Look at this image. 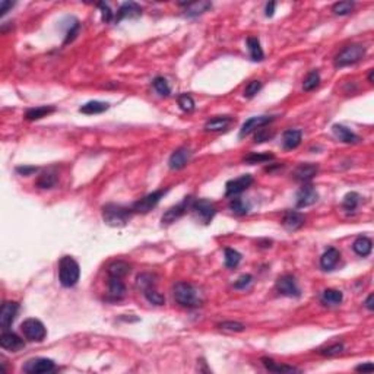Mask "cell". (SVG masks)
Segmentation results:
<instances>
[{
  "label": "cell",
  "mask_w": 374,
  "mask_h": 374,
  "mask_svg": "<svg viewBox=\"0 0 374 374\" xmlns=\"http://www.w3.org/2000/svg\"><path fill=\"white\" fill-rule=\"evenodd\" d=\"M224 253H225V266H227V267L234 269V267H237L239 263L242 262V254H240L237 250L228 247V249L224 250Z\"/></svg>",
  "instance_id": "33"
},
{
  "label": "cell",
  "mask_w": 374,
  "mask_h": 374,
  "mask_svg": "<svg viewBox=\"0 0 374 374\" xmlns=\"http://www.w3.org/2000/svg\"><path fill=\"white\" fill-rule=\"evenodd\" d=\"M152 85H154L155 91H156L161 97H168V95H170V92H171V89H170V85H168L167 79H165V78H162V76L155 78L154 81H152Z\"/></svg>",
  "instance_id": "36"
},
{
  "label": "cell",
  "mask_w": 374,
  "mask_h": 374,
  "mask_svg": "<svg viewBox=\"0 0 374 374\" xmlns=\"http://www.w3.org/2000/svg\"><path fill=\"white\" fill-rule=\"evenodd\" d=\"M21 332H22L23 338L31 342H41L47 336L45 326L38 319H26L21 325Z\"/></svg>",
  "instance_id": "5"
},
{
  "label": "cell",
  "mask_w": 374,
  "mask_h": 374,
  "mask_svg": "<svg viewBox=\"0 0 374 374\" xmlns=\"http://www.w3.org/2000/svg\"><path fill=\"white\" fill-rule=\"evenodd\" d=\"M344 300V294L338 289H326L322 294V301L328 306H338Z\"/></svg>",
  "instance_id": "31"
},
{
  "label": "cell",
  "mask_w": 374,
  "mask_h": 374,
  "mask_svg": "<svg viewBox=\"0 0 374 374\" xmlns=\"http://www.w3.org/2000/svg\"><path fill=\"white\" fill-rule=\"evenodd\" d=\"M246 43H247V48H249V53H250L251 60H254V62H262L264 54L263 50H262V45H260V41H259L256 37H249Z\"/></svg>",
  "instance_id": "26"
},
{
  "label": "cell",
  "mask_w": 374,
  "mask_h": 374,
  "mask_svg": "<svg viewBox=\"0 0 374 374\" xmlns=\"http://www.w3.org/2000/svg\"><path fill=\"white\" fill-rule=\"evenodd\" d=\"M319 171V165L317 164H311V162H306V164H300L295 171H294V176L297 180L300 181H308L311 180L313 177L317 174Z\"/></svg>",
  "instance_id": "20"
},
{
  "label": "cell",
  "mask_w": 374,
  "mask_h": 374,
  "mask_svg": "<svg viewBox=\"0 0 374 374\" xmlns=\"http://www.w3.org/2000/svg\"><path fill=\"white\" fill-rule=\"evenodd\" d=\"M339 257H341L339 250H336L335 247L328 249V250L322 254V257H320V266H322V269H323V270H332V269H335V266L339 262Z\"/></svg>",
  "instance_id": "21"
},
{
  "label": "cell",
  "mask_w": 374,
  "mask_h": 374,
  "mask_svg": "<svg viewBox=\"0 0 374 374\" xmlns=\"http://www.w3.org/2000/svg\"><path fill=\"white\" fill-rule=\"evenodd\" d=\"M100 9H101V16H103V22L106 23H110L114 21V16H116V13L114 12H111L110 6L107 4V3H104V1H101V3H98L97 4Z\"/></svg>",
  "instance_id": "44"
},
{
  "label": "cell",
  "mask_w": 374,
  "mask_h": 374,
  "mask_svg": "<svg viewBox=\"0 0 374 374\" xmlns=\"http://www.w3.org/2000/svg\"><path fill=\"white\" fill-rule=\"evenodd\" d=\"M231 123H233V119H231L230 116L214 117V119H211V120L206 122L205 130H206V132H221V130H225Z\"/></svg>",
  "instance_id": "22"
},
{
  "label": "cell",
  "mask_w": 374,
  "mask_h": 374,
  "mask_svg": "<svg viewBox=\"0 0 374 374\" xmlns=\"http://www.w3.org/2000/svg\"><path fill=\"white\" fill-rule=\"evenodd\" d=\"M262 363H263V366L269 372H273V373H294V372H298L297 369H294L291 366L278 364V363H275L270 358H262Z\"/></svg>",
  "instance_id": "30"
},
{
  "label": "cell",
  "mask_w": 374,
  "mask_h": 374,
  "mask_svg": "<svg viewBox=\"0 0 374 374\" xmlns=\"http://www.w3.org/2000/svg\"><path fill=\"white\" fill-rule=\"evenodd\" d=\"M18 310H19V306L15 301H6V303H3L1 310H0V325H1V329L6 330L13 323V320H15V317L18 314Z\"/></svg>",
  "instance_id": "13"
},
{
  "label": "cell",
  "mask_w": 374,
  "mask_h": 374,
  "mask_svg": "<svg viewBox=\"0 0 374 374\" xmlns=\"http://www.w3.org/2000/svg\"><path fill=\"white\" fill-rule=\"evenodd\" d=\"M186 6H187V10H186L187 16H199L203 12H206L212 4L209 1H195V3H187Z\"/></svg>",
  "instance_id": "32"
},
{
  "label": "cell",
  "mask_w": 374,
  "mask_h": 374,
  "mask_svg": "<svg viewBox=\"0 0 374 374\" xmlns=\"http://www.w3.org/2000/svg\"><path fill=\"white\" fill-rule=\"evenodd\" d=\"M192 202H193L192 198H184V200H183L181 203H178L176 206L170 208V209L162 215V218H161L162 225H170V224H173V222L178 220V218H181V217L186 214V211L190 208Z\"/></svg>",
  "instance_id": "10"
},
{
  "label": "cell",
  "mask_w": 374,
  "mask_h": 374,
  "mask_svg": "<svg viewBox=\"0 0 374 374\" xmlns=\"http://www.w3.org/2000/svg\"><path fill=\"white\" fill-rule=\"evenodd\" d=\"M360 199H361L360 198V195H358V193H355V192H351V193L345 195L344 202H342L344 209H345V211H348V212L355 211V209H357V206H358V203H360Z\"/></svg>",
  "instance_id": "38"
},
{
  "label": "cell",
  "mask_w": 374,
  "mask_h": 374,
  "mask_svg": "<svg viewBox=\"0 0 374 374\" xmlns=\"http://www.w3.org/2000/svg\"><path fill=\"white\" fill-rule=\"evenodd\" d=\"M251 282H253V276L249 275V273H246V275H242V276L234 282V286H236L237 289H246L247 286L251 285Z\"/></svg>",
  "instance_id": "47"
},
{
  "label": "cell",
  "mask_w": 374,
  "mask_h": 374,
  "mask_svg": "<svg viewBox=\"0 0 374 374\" xmlns=\"http://www.w3.org/2000/svg\"><path fill=\"white\" fill-rule=\"evenodd\" d=\"M276 289L281 295L285 297H300V288L297 285V281L291 275H284L276 281Z\"/></svg>",
  "instance_id": "11"
},
{
  "label": "cell",
  "mask_w": 374,
  "mask_h": 374,
  "mask_svg": "<svg viewBox=\"0 0 374 374\" xmlns=\"http://www.w3.org/2000/svg\"><path fill=\"white\" fill-rule=\"evenodd\" d=\"M145 297H146V300H148L151 304H155V306H162V304L165 303L164 295L159 294V292H158L156 289H154V288H148V289L145 291Z\"/></svg>",
  "instance_id": "41"
},
{
  "label": "cell",
  "mask_w": 374,
  "mask_h": 374,
  "mask_svg": "<svg viewBox=\"0 0 374 374\" xmlns=\"http://www.w3.org/2000/svg\"><path fill=\"white\" fill-rule=\"evenodd\" d=\"M373 75H374V69H370V73H369V82L373 84Z\"/></svg>",
  "instance_id": "56"
},
{
  "label": "cell",
  "mask_w": 374,
  "mask_h": 374,
  "mask_svg": "<svg viewBox=\"0 0 374 374\" xmlns=\"http://www.w3.org/2000/svg\"><path fill=\"white\" fill-rule=\"evenodd\" d=\"M56 183H57V174H56L54 171L43 173L41 176L38 177V180H37V186H38L40 189H50V187H53Z\"/></svg>",
  "instance_id": "34"
},
{
  "label": "cell",
  "mask_w": 374,
  "mask_h": 374,
  "mask_svg": "<svg viewBox=\"0 0 374 374\" xmlns=\"http://www.w3.org/2000/svg\"><path fill=\"white\" fill-rule=\"evenodd\" d=\"M275 1H270L266 4V16H273V12H275Z\"/></svg>",
  "instance_id": "54"
},
{
  "label": "cell",
  "mask_w": 374,
  "mask_h": 374,
  "mask_svg": "<svg viewBox=\"0 0 374 374\" xmlns=\"http://www.w3.org/2000/svg\"><path fill=\"white\" fill-rule=\"evenodd\" d=\"M190 158H192V151L189 148H178L170 156L168 165L171 170H181L187 165Z\"/></svg>",
  "instance_id": "16"
},
{
  "label": "cell",
  "mask_w": 374,
  "mask_h": 374,
  "mask_svg": "<svg viewBox=\"0 0 374 374\" xmlns=\"http://www.w3.org/2000/svg\"><path fill=\"white\" fill-rule=\"evenodd\" d=\"M355 370H357V372H373L374 366L372 364V363H367V364H361V366H358Z\"/></svg>",
  "instance_id": "53"
},
{
  "label": "cell",
  "mask_w": 374,
  "mask_h": 374,
  "mask_svg": "<svg viewBox=\"0 0 374 374\" xmlns=\"http://www.w3.org/2000/svg\"><path fill=\"white\" fill-rule=\"evenodd\" d=\"M126 295V286L122 282L120 278H111L109 279V297L107 300L119 301Z\"/></svg>",
  "instance_id": "19"
},
{
  "label": "cell",
  "mask_w": 374,
  "mask_h": 374,
  "mask_svg": "<svg viewBox=\"0 0 374 374\" xmlns=\"http://www.w3.org/2000/svg\"><path fill=\"white\" fill-rule=\"evenodd\" d=\"M79 276H81L79 263L70 256H63L59 262V281H60V284L66 288L75 286L79 281Z\"/></svg>",
  "instance_id": "3"
},
{
  "label": "cell",
  "mask_w": 374,
  "mask_h": 374,
  "mask_svg": "<svg viewBox=\"0 0 374 374\" xmlns=\"http://www.w3.org/2000/svg\"><path fill=\"white\" fill-rule=\"evenodd\" d=\"M344 351V345L342 344H335L329 348H325V350H320V354L322 355H326V357H332V355H338L341 352Z\"/></svg>",
  "instance_id": "49"
},
{
  "label": "cell",
  "mask_w": 374,
  "mask_h": 374,
  "mask_svg": "<svg viewBox=\"0 0 374 374\" xmlns=\"http://www.w3.org/2000/svg\"><path fill=\"white\" fill-rule=\"evenodd\" d=\"M251 183H253V177L250 174H244V176L239 177V178L227 181V184H225V196L233 198V196L240 195L251 186Z\"/></svg>",
  "instance_id": "8"
},
{
  "label": "cell",
  "mask_w": 374,
  "mask_h": 374,
  "mask_svg": "<svg viewBox=\"0 0 374 374\" xmlns=\"http://www.w3.org/2000/svg\"><path fill=\"white\" fill-rule=\"evenodd\" d=\"M54 370V361L48 358H32L25 363L23 372L28 374H41L50 373Z\"/></svg>",
  "instance_id": "9"
},
{
  "label": "cell",
  "mask_w": 374,
  "mask_h": 374,
  "mask_svg": "<svg viewBox=\"0 0 374 374\" xmlns=\"http://www.w3.org/2000/svg\"><path fill=\"white\" fill-rule=\"evenodd\" d=\"M319 200V193L313 186H304L297 196V208H307Z\"/></svg>",
  "instance_id": "17"
},
{
  "label": "cell",
  "mask_w": 374,
  "mask_h": 374,
  "mask_svg": "<svg viewBox=\"0 0 374 374\" xmlns=\"http://www.w3.org/2000/svg\"><path fill=\"white\" fill-rule=\"evenodd\" d=\"M273 159L272 154H250L244 158V162L247 164H259V162H266Z\"/></svg>",
  "instance_id": "43"
},
{
  "label": "cell",
  "mask_w": 374,
  "mask_h": 374,
  "mask_svg": "<svg viewBox=\"0 0 374 374\" xmlns=\"http://www.w3.org/2000/svg\"><path fill=\"white\" fill-rule=\"evenodd\" d=\"M319 84H320V75H319V72L313 70V72L308 73L307 78L304 79L303 88H304V91H313V89L319 87Z\"/></svg>",
  "instance_id": "39"
},
{
  "label": "cell",
  "mask_w": 374,
  "mask_h": 374,
  "mask_svg": "<svg viewBox=\"0 0 374 374\" xmlns=\"http://www.w3.org/2000/svg\"><path fill=\"white\" fill-rule=\"evenodd\" d=\"M177 103H178V107L184 111V113H192V111L195 110V100L189 94H181L178 97Z\"/></svg>",
  "instance_id": "37"
},
{
  "label": "cell",
  "mask_w": 374,
  "mask_h": 374,
  "mask_svg": "<svg viewBox=\"0 0 374 374\" xmlns=\"http://www.w3.org/2000/svg\"><path fill=\"white\" fill-rule=\"evenodd\" d=\"M272 136H273V130H272V129H266L263 126V127H260V129L256 130L254 142H256V143H263L266 140L272 139Z\"/></svg>",
  "instance_id": "45"
},
{
  "label": "cell",
  "mask_w": 374,
  "mask_h": 374,
  "mask_svg": "<svg viewBox=\"0 0 374 374\" xmlns=\"http://www.w3.org/2000/svg\"><path fill=\"white\" fill-rule=\"evenodd\" d=\"M373 301H374V295H373V294H370V295L367 297V300H366V307L369 308L370 311H373V310H374Z\"/></svg>",
  "instance_id": "55"
},
{
  "label": "cell",
  "mask_w": 374,
  "mask_h": 374,
  "mask_svg": "<svg viewBox=\"0 0 374 374\" xmlns=\"http://www.w3.org/2000/svg\"><path fill=\"white\" fill-rule=\"evenodd\" d=\"M16 171L22 176H31L32 173L37 171V167H18Z\"/></svg>",
  "instance_id": "51"
},
{
  "label": "cell",
  "mask_w": 374,
  "mask_h": 374,
  "mask_svg": "<svg viewBox=\"0 0 374 374\" xmlns=\"http://www.w3.org/2000/svg\"><path fill=\"white\" fill-rule=\"evenodd\" d=\"M306 222V217L297 211H288L282 220V224L288 231H295L298 228H301Z\"/></svg>",
  "instance_id": "18"
},
{
  "label": "cell",
  "mask_w": 374,
  "mask_h": 374,
  "mask_svg": "<svg viewBox=\"0 0 374 374\" xmlns=\"http://www.w3.org/2000/svg\"><path fill=\"white\" fill-rule=\"evenodd\" d=\"M332 129H333V133L336 134V137L344 143H358L361 140L360 136H357L355 133L351 132L350 129H347L342 125H333Z\"/></svg>",
  "instance_id": "24"
},
{
  "label": "cell",
  "mask_w": 374,
  "mask_h": 374,
  "mask_svg": "<svg viewBox=\"0 0 374 374\" xmlns=\"http://www.w3.org/2000/svg\"><path fill=\"white\" fill-rule=\"evenodd\" d=\"M352 249H354V251H355L358 256L366 257V256H369V254L372 253V250H373V242H372L369 237L361 236V237H358V239L354 242Z\"/></svg>",
  "instance_id": "25"
},
{
  "label": "cell",
  "mask_w": 374,
  "mask_h": 374,
  "mask_svg": "<svg viewBox=\"0 0 374 374\" xmlns=\"http://www.w3.org/2000/svg\"><path fill=\"white\" fill-rule=\"evenodd\" d=\"M10 7H13V3H12V1H6V0L0 1V15L3 16Z\"/></svg>",
  "instance_id": "52"
},
{
  "label": "cell",
  "mask_w": 374,
  "mask_h": 374,
  "mask_svg": "<svg viewBox=\"0 0 374 374\" xmlns=\"http://www.w3.org/2000/svg\"><path fill=\"white\" fill-rule=\"evenodd\" d=\"M109 104L107 103H103V101H89L87 104H84L79 111L84 113V114H101L104 111L109 110Z\"/></svg>",
  "instance_id": "29"
},
{
  "label": "cell",
  "mask_w": 374,
  "mask_h": 374,
  "mask_svg": "<svg viewBox=\"0 0 374 374\" xmlns=\"http://www.w3.org/2000/svg\"><path fill=\"white\" fill-rule=\"evenodd\" d=\"M133 215L132 208H126L122 205L109 203L103 208V220L110 227H123L126 225Z\"/></svg>",
  "instance_id": "2"
},
{
  "label": "cell",
  "mask_w": 374,
  "mask_h": 374,
  "mask_svg": "<svg viewBox=\"0 0 374 374\" xmlns=\"http://www.w3.org/2000/svg\"><path fill=\"white\" fill-rule=\"evenodd\" d=\"M220 328L224 330H230V332H243L246 326L239 322H224V323H221Z\"/></svg>",
  "instance_id": "48"
},
{
  "label": "cell",
  "mask_w": 374,
  "mask_h": 374,
  "mask_svg": "<svg viewBox=\"0 0 374 374\" xmlns=\"http://www.w3.org/2000/svg\"><path fill=\"white\" fill-rule=\"evenodd\" d=\"M301 139H303V133L301 130H297V129H289L284 133L282 136V145L284 148L291 151V149H295L300 143H301Z\"/></svg>",
  "instance_id": "23"
},
{
  "label": "cell",
  "mask_w": 374,
  "mask_h": 374,
  "mask_svg": "<svg viewBox=\"0 0 374 374\" xmlns=\"http://www.w3.org/2000/svg\"><path fill=\"white\" fill-rule=\"evenodd\" d=\"M190 209L193 211L195 217H196L200 222L206 224V225L214 220V217H215V214H217L215 205L211 203V202L206 200V199H196V200H193L192 205H190Z\"/></svg>",
  "instance_id": "6"
},
{
  "label": "cell",
  "mask_w": 374,
  "mask_h": 374,
  "mask_svg": "<svg viewBox=\"0 0 374 374\" xmlns=\"http://www.w3.org/2000/svg\"><path fill=\"white\" fill-rule=\"evenodd\" d=\"M79 22L76 21V22L73 23L70 28H69V31H67V35H66V40H65V44H69L70 41H73L75 40V37L78 35V32H79Z\"/></svg>",
  "instance_id": "50"
},
{
  "label": "cell",
  "mask_w": 374,
  "mask_h": 374,
  "mask_svg": "<svg viewBox=\"0 0 374 374\" xmlns=\"http://www.w3.org/2000/svg\"><path fill=\"white\" fill-rule=\"evenodd\" d=\"M137 286L142 288L143 291H146L148 288H152L154 286V281H152V276L148 275V273H143L140 276H137Z\"/></svg>",
  "instance_id": "46"
},
{
  "label": "cell",
  "mask_w": 374,
  "mask_h": 374,
  "mask_svg": "<svg viewBox=\"0 0 374 374\" xmlns=\"http://www.w3.org/2000/svg\"><path fill=\"white\" fill-rule=\"evenodd\" d=\"M262 89V82L260 81H251L247 84V87L244 89V97L246 98H253L259 94V91Z\"/></svg>",
  "instance_id": "42"
},
{
  "label": "cell",
  "mask_w": 374,
  "mask_h": 374,
  "mask_svg": "<svg viewBox=\"0 0 374 374\" xmlns=\"http://www.w3.org/2000/svg\"><path fill=\"white\" fill-rule=\"evenodd\" d=\"M56 109L51 107V106H41V107H35V109H29V110L25 113V119L29 120V122H34V120H40L45 116L54 113Z\"/></svg>",
  "instance_id": "28"
},
{
  "label": "cell",
  "mask_w": 374,
  "mask_h": 374,
  "mask_svg": "<svg viewBox=\"0 0 374 374\" xmlns=\"http://www.w3.org/2000/svg\"><path fill=\"white\" fill-rule=\"evenodd\" d=\"M140 15H142V7L134 1H127L119 7L117 13L114 16V22H120L126 18H139Z\"/></svg>",
  "instance_id": "14"
},
{
  "label": "cell",
  "mask_w": 374,
  "mask_h": 374,
  "mask_svg": "<svg viewBox=\"0 0 374 374\" xmlns=\"http://www.w3.org/2000/svg\"><path fill=\"white\" fill-rule=\"evenodd\" d=\"M107 272H109V276H111V278H120L122 279L130 272V266L126 262H123V260H117V262H113L109 266Z\"/></svg>",
  "instance_id": "27"
},
{
  "label": "cell",
  "mask_w": 374,
  "mask_h": 374,
  "mask_svg": "<svg viewBox=\"0 0 374 374\" xmlns=\"http://www.w3.org/2000/svg\"><path fill=\"white\" fill-rule=\"evenodd\" d=\"M0 345H1L3 350L16 352L19 351V350H22L23 347H25V342H23L22 338H19L13 332H3L1 338H0Z\"/></svg>",
  "instance_id": "15"
},
{
  "label": "cell",
  "mask_w": 374,
  "mask_h": 374,
  "mask_svg": "<svg viewBox=\"0 0 374 374\" xmlns=\"http://www.w3.org/2000/svg\"><path fill=\"white\" fill-rule=\"evenodd\" d=\"M273 116H257V117H250L249 120H246L243 123L242 129H240V137H244L251 132L263 127L266 125H269L270 122H273Z\"/></svg>",
  "instance_id": "12"
},
{
  "label": "cell",
  "mask_w": 374,
  "mask_h": 374,
  "mask_svg": "<svg viewBox=\"0 0 374 374\" xmlns=\"http://www.w3.org/2000/svg\"><path fill=\"white\" fill-rule=\"evenodd\" d=\"M167 190H156L149 195H146L145 198L139 199L137 202H134L132 206L133 212H139V214H148L149 211H152L155 206L159 203L161 198L165 195Z\"/></svg>",
  "instance_id": "7"
},
{
  "label": "cell",
  "mask_w": 374,
  "mask_h": 374,
  "mask_svg": "<svg viewBox=\"0 0 374 374\" xmlns=\"http://www.w3.org/2000/svg\"><path fill=\"white\" fill-rule=\"evenodd\" d=\"M366 54V47L360 44H352L345 47L336 57H335V66L345 67L350 65L358 63Z\"/></svg>",
  "instance_id": "4"
},
{
  "label": "cell",
  "mask_w": 374,
  "mask_h": 374,
  "mask_svg": "<svg viewBox=\"0 0 374 374\" xmlns=\"http://www.w3.org/2000/svg\"><path fill=\"white\" fill-rule=\"evenodd\" d=\"M176 301L183 307L196 308L202 306L203 298L198 288L189 282H178L173 289Z\"/></svg>",
  "instance_id": "1"
},
{
  "label": "cell",
  "mask_w": 374,
  "mask_h": 374,
  "mask_svg": "<svg viewBox=\"0 0 374 374\" xmlns=\"http://www.w3.org/2000/svg\"><path fill=\"white\" fill-rule=\"evenodd\" d=\"M230 211H231L234 215L242 217V215L249 214V211H250V205H249V203H246L243 199H233V200L230 202Z\"/></svg>",
  "instance_id": "35"
},
{
  "label": "cell",
  "mask_w": 374,
  "mask_h": 374,
  "mask_svg": "<svg viewBox=\"0 0 374 374\" xmlns=\"http://www.w3.org/2000/svg\"><path fill=\"white\" fill-rule=\"evenodd\" d=\"M354 6H355V3L354 1H338V3H335L333 4V7H332V10H333V13L335 15H348V13H351L352 9H354Z\"/></svg>",
  "instance_id": "40"
}]
</instances>
